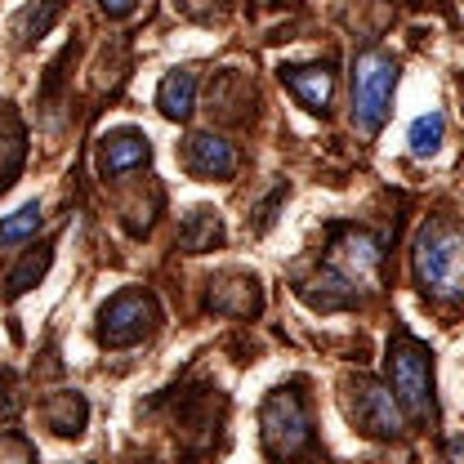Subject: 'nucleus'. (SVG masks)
I'll list each match as a JSON object with an SVG mask.
<instances>
[{
	"mask_svg": "<svg viewBox=\"0 0 464 464\" xmlns=\"http://www.w3.org/2000/svg\"><path fill=\"white\" fill-rule=\"evenodd\" d=\"M411 268L424 295L433 299H460L464 295V232L447 219H429L415 250H411Z\"/></svg>",
	"mask_w": 464,
	"mask_h": 464,
	"instance_id": "f257e3e1",
	"label": "nucleus"
},
{
	"mask_svg": "<svg viewBox=\"0 0 464 464\" xmlns=\"http://www.w3.org/2000/svg\"><path fill=\"white\" fill-rule=\"evenodd\" d=\"M384 371H389V389L415 424H433L438 420V402H433V357L429 348L420 344L415 335L398 331L389 340V357H384Z\"/></svg>",
	"mask_w": 464,
	"mask_h": 464,
	"instance_id": "f03ea898",
	"label": "nucleus"
},
{
	"mask_svg": "<svg viewBox=\"0 0 464 464\" xmlns=\"http://www.w3.org/2000/svg\"><path fill=\"white\" fill-rule=\"evenodd\" d=\"M398 90V63L384 50H362L353 58V121L362 134H375L389 116Z\"/></svg>",
	"mask_w": 464,
	"mask_h": 464,
	"instance_id": "7ed1b4c3",
	"label": "nucleus"
},
{
	"mask_svg": "<svg viewBox=\"0 0 464 464\" xmlns=\"http://www.w3.org/2000/svg\"><path fill=\"white\" fill-rule=\"evenodd\" d=\"M259 433H264V447L273 460H295L299 451L313 447V420H308V406L295 389H277L264 411H259Z\"/></svg>",
	"mask_w": 464,
	"mask_h": 464,
	"instance_id": "20e7f679",
	"label": "nucleus"
},
{
	"mask_svg": "<svg viewBox=\"0 0 464 464\" xmlns=\"http://www.w3.org/2000/svg\"><path fill=\"white\" fill-rule=\"evenodd\" d=\"M161 322V308L148 290H121L108 299V308L99 313V344L108 348H130L139 344L152 326Z\"/></svg>",
	"mask_w": 464,
	"mask_h": 464,
	"instance_id": "39448f33",
	"label": "nucleus"
},
{
	"mask_svg": "<svg viewBox=\"0 0 464 464\" xmlns=\"http://www.w3.org/2000/svg\"><path fill=\"white\" fill-rule=\"evenodd\" d=\"M353 420L371 433V438H398L402 433V411L389 384L371 380V375H357L353 380Z\"/></svg>",
	"mask_w": 464,
	"mask_h": 464,
	"instance_id": "423d86ee",
	"label": "nucleus"
},
{
	"mask_svg": "<svg viewBox=\"0 0 464 464\" xmlns=\"http://www.w3.org/2000/svg\"><path fill=\"white\" fill-rule=\"evenodd\" d=\"M264 304L259 295V282L246 277V273H224L210 282V308L215 313H228V317H255Z\"/></svg>",
	"mask_w": 464,
	"mask_h": 464,
	"instance_id": "0eeeda50",
	"label": "nucleus"
},
{
	"mask_svg": "<svg viewBox=\"0 0 464 464\" xmlns=\"http://www.w3.org/2000/svg\"><path fill=\"white\" fill-rule=\"evenodd\" d=\"M148 157H152V143H148V134H139V130H116V134H108V139L99 143V170L108 174V179L143 166Z\"/></svg>",
	"mask_w": 464,
	"mask_h": 464,
	"instance_id": "6e6552de",
	"label": "nucleus"
},
{
	"mask_svg": "<svg viewBox=\"0 0 464 464\" xmlns=\"http://www.w3.org/2000/svg\"><path fill=\"white\" fill-rule=\"evenodd\" d=\"M188 170L197 179H232L237 174V152L219 134H192L188 139Z\"/></svg>",
	"mask_w": 464,
	"mask_h": 464,
	"instance_id": "1a4fd4ad",
	"label": "nucleus"
},
{
	"mask_svg": "<svg viewBox=\"0 0 464 464\" xmlns=\"http://www.w3.org/2000/svg\"><path fill=\"white\" fill-rule=\"evenodd\" d=\"M282 81L290 85V94L308 108V112H326L331 94H335V72L313 63V67H282Z\"/></svg>",
	"mask_w": 464,
	"mask_h": 464,
	"instance_id": "9d476101",
	"label": "nucleus"
},
{
	"mask_svg": "<svg viewBox=\"0 0 464 464\" xmlns=\"http://www.w3.org/2000/svg\"><path fill=\"white\" fill-rule=\"evenodd\" d=\"M85 415H90V406H85L81 393H72V389H63V393H54V398H45V406H41L45 429L58 433V438H81Z\"/></svg>",
	"mask_w": 464,
	"mask_h": 464,
	"instance_id": "9b49d317",
	"label": "nucleus"
},
{
	"mask_svg": "<svg viewBox=\"0 0 464 464\" xmlns=\"http://www.w3.org/2000/svg\"><path fill=\"white\" fill-rule=\"evenodd\" d=\"M157 108H161V116H170V121H188L192 108H197V72L174 67L170 76L161 81V90H157Z\"/></svg>",
	"mask_w": 464,
	"mask_h": 464,
	"instance_id": "f8f14e48",
	"label": "nucleus"
},
{
	"mask_svg": "<svg viewBox=\"0 0 464 464\" xmlns=\"http://www.w3.org/2000/svg\"><path fill=\"white\" fill-rule=\"evenodd\" d=\"M224 241V219L215 215V210H192L188 219H183V228H179V250H188V255H206V250H215Z\"/></svg>",
	"mask_w": 464,
	"mask_h": 464,
	"instance_id": "ddd939ff",
	"label": "nucleus"
},
{
	"mask_svg": "<svg viewBox=\"0 0 464 464\" xmlns=\"http://www.w3.org/2000/svg\"><path fill=\"white\" fill-rule=\"evenodd\" d=\"M50 264H54V246L50 241H41V246H32L27 255H23V264L9 273V282H5V295L9 299H18V295H27V290L36 286L45 273H50Z\"/></svg>",
	"mask_w": 464,
	"mask_h": 464,
	"instance_id": "4468645a",
	"label": "nucleus"
},
{
	"mask_svg": "<svg viewBox=\"0 0 464 464\" xmlns=\"http://www.w3.org/2000/svg\"><path fill=\"white\" fill-rule=\"evenodd\" d=\"M442 134H447V121H442V112L420 116V121L411 125V152H415V157H433V152L442 148Z\"/></svg>",
	"mask_w": 464,
	"mask_h": 464,
	"instance_id": "2eb2a0df",
	"label": "nucleus"
},
{
	"mask_svg": "<svg viewBox=\"0 0 464 464\" xmlns=\"http://www.w3.org/2000/svg\"><path fill=\"white\" fill-rule=\"evenodd\" d=\"M36 228H41V201H27L23 210H14L9 219H0V241L5 246L27 241V237H36Z\"/></svg>",
	"mask_w": 464,
	"mask_h": 464,
	"instance_id": "dca6fc26",
	"label": "nucleus"
},
{
	"mask_svg": "<svg viewBox=\"0 0 464 464\" xmlns=\"http://www.w3.org/2000/svg\"><path fill=\"white\" fill-rule=\"evenodd\" d=\"M0 464H36V447L23 433H0Z\"/></svg>",
	"mask_w": 464,
	"mask_h": 464,
	"instance_id": "f3484780",
	"label": "nucleus"
},
{
	"mask_svg": "<svg viewBox=\"0 0 464 464\" xmlns=\"http://www.w3.org/2000/svg\"><path fill=\"white\" fill-rule=\"evenodd\" d=\"M179 9H183V14H192V18H206V14L215 9V0H179Z\"/></svg>",
	"mask_w": 464,
	"mask_h": 464,
	"instance_id": "a211bd4d",
	"label": "nucleus"
},
{
	"mask_svg": "<svg viewBox=\"0 0 464 464\" xmlns=\"http://www.w3.org/2000/svg\"><path fill=\"white\" fill-rule=\"evenodd\" d=\"M99 9H103V14H112V18H125V14L134 9V0H99Z\"/></svg>",
	"mask_w": 464,
	"mask_h": 464,
	"instance_id": "6ab92c4d",
	"label": "nucleus"
},
{
	"mask_svg": "<svg viewBox=\"0 0 464 464\" xmlns=\"http://www.w3.org/2000/svg\"><path fill=\"white\" fill-rule=\"evenodd\" d=\"M447 464H464V438H456V442L447 447Z\"/></svg>",
	"mask_w": 464,
	"mask_h": 464,
	"instance_id": "aec40b11",
	"label": "nucleus"
}]
</instances>
